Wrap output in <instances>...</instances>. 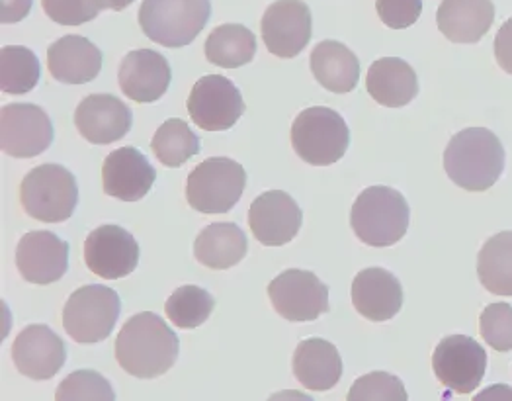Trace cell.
<instances>
[{
  "label": "cell",
  "mask_w": 512,
  "mask_h": 401,
  "mask_svg": "<svg viewBox=\"0 0 512 401\" xmlns=\"http://www.w3.org/2000/svg\"><path fill=\"white\" fill-rule=\"evenodd\" d=\"M53 124L40 106L30 102L6 104L0 110V147L16 159H32L49 149Z\"/></svg>",
  "instance_id": "12"
},
{
  "label": "cell",
  "mask_w": 512,
  "mask_h": 401,
  "mask_svg": "<svg viewBox=\"0 0 512 401\" xmlns=\"http://www.w3.org/2000/svg\"><path fill=\"white\" fill-rule=\"evenodd\" d=\"M180 353L178 335L157 313L129 317L116 339V360L129 376L151 380L169 372Z\"/></svg>",
  "instance_id": "1"
},
{
  "label": "cell",
  "mask_w": 512,
  "mask_h": 401,
  "mask_svg": "<svg viewBox=\"0 0 512 401\" xmlns=\"http://www.w3.org/2000/svg\"><path fill=\"white\" fill-rule=\"evenodd\" d=\"M47 69L65 85H85L102 71V51L85 36H65L49 45Z\"/></svg>",
  "instance_id": "22"
},
{
  "label": "cell",
  "mask_w": 512,
  "mask_h": 401,
  "mask_svg": "<svg viewBox=\"0 0 512 401\" xmlns=\"http://www.w3.org/2000/svg\"><path fill=\"white\" fill-rule=\"evenodd\" d=\"M352 304L370 321H389L403 308V286L385 268H366L352 280Z\"/></svg>",
  "instance_id": "21"
},
{
  "label": "cell",
  "mask_w": 512,
  "mask_h": 401,
  "mask_svg": "<svg viewBox=\"0 0 512 401\" xmlns=\"http://www.w3.org/2000/svg\"><path fill=\"white\" fill-rule=\"evenodd\" d=\"M85 263L104 280H120L137 268L139 245L124 227L100 225L86 237Z\"/></svg>",
  "instance_id": "14"
},
{
  "label": "cell",
  "mask_w": 512,
  "mask_h": 401,
  "mask_svg": "<svg viewBox=\"0 0 512 401\" xmlns=\"http://www.w3.org/2000/svg\"><path fill=\"white\" fill-rule=\"evenodd\" d=\"M215 300L212 294L200 286H180L172 292L165 304V312L172 325L178 329H196L210 319L214 312Z\"/></svg>",
  "instance_id": "32"
},
{
  "label": "cell",
  "mask_w": 512,
  "mask_h": 401,
  "mask_svg": "<svg viewBox=\"0 0 512 401\" xmlns=\"http://www.w3.org/2000/svg\"><path fill=\"white\" fill-rule=\"evenodd\" d=\"M350 401H407L409 394L403 382L389 372H370L358 378L350 392Z\"/></svg>",
  "instance_id": "34"
},
{
  "label": "cell",
  "mask_w": 512,
  "mask_h": 401,
  "mask_svg": "<svg viewBox=\"0 0 512 401\" xmlns=\"http://www.w3.org/2000/svg\"><path fill=\"white\" fill-rule=\"evenodd\" d=\"M57 401H114L112 384L96 370L71 372L55 392Z\"/></svg>",
  "instance_id": "33"
},
{
  "label": "cell",
  "mask_w": 512,
  "mask_h": 401,
  "mask_svg": "<svg viewBox=\"0 0 512 401\" xmlns=\"http://www.w3.org/2000/svg\"><path fill=\"white\" fill-rule=\"evenodd\" d=\"M133 124V114L118 96L88 94L75 110V126L86 141L108 145L126 137Z\"/></svg>",
  "instance_id": "19"
},
{
  "label": "cell",
  "mask_w": 512,
  "mask_h": 401,
  "mask_svg": "<svg viewBox=\"0 0 512 401\" xmlns=\"http://www.w3.org/2000/svg\"><path fill=\"white\" fill-rule=\"evenodd\" d=\"M206 59L223 69H239L255 59V34L243 24H221L206 40Z\"/></svg>",
  "instance_id": "29"
},
{
  "label": "cell",
  "mask_w": 512,
  "mask_h": 401,
  "mask_svg": "<svg viewBox=\"0 0 512 401\" xmlns=\"http://www.w3.org/2000/svg\"><path fill=\"white\" fill-rule=\"evenodd\" d=\"M303 222L298 202L284 190H268L256 196L249 210V225L258 243L282 247L294 241Z\"/></svg>",
  "instance_id": "15"
},
{
  "label": "cell",
  "mask_w": 512,
  "mask_h": 401,
  "mask_svg": "<svg viewBox=\"0 0 512 401\" xmlns=\"http://www.w3.org/2000/svg\"><path fill=\"white\" fill-rule=\"evenodd\" d=\"M477 276L495 296H512V231H501L485 241L477 255Z\"/></svg>",
  "instance_id": "28"
},
{
  "label": "cell",
  "mask_w": 512,
  "mask_h": 401,
  "mask_svg": "<svg viewBox=\"0 0 512 401\" xmlns=\"http://www.w3.org/2000/svg\"><path fill=\"white\" fill-rule=\"evenodd\" d=\"M34 0H0V22L2 24H18L22 22L30 10Z\"/></svg>",
  "instance_id": "39"
},
{
  "label": "cell",
  "mask_w": 512,
  "mask_h": 401,
  "mask_svg": "<svg viewBox=\"0 0 512 401\" xmlns=\"http://www.w3.org/2000/svg\"><path fill=\"white\" fill-rule=\"evenodd\" d=\"M309 63L317 83L335 94L352 92L360 81V61L341 42L325 40L315 45Z\"/></svg>",
  "instance_id": "27"
},
{
  "label": "cell",
  "mask_w": 512,
  "mask_h": 401,
  "mask_svg": "<svg viewBox=\"0 0 512 401\" xmlns=\"http://www.w3.org/2000/svg\"><path fill=\"white\" fill-rule=\"evenodd\" d=\"M505 147L487 128H468L454 135L444 151V171L450 180L468 190L485 192L505 171Z\"/></svg>",
  "instance_id": "2"
},
{
  "label": "cell",
  "mask_w": 512,
  "mask_h": 401,
  "mask_svg": "<svg viewBox=\"0 0 512 401\" xmlns=\"http://www.w3.org/2000/svg\"><path fill=\"white\" fill-rule=\"evenodd\" d=\"M210 16V0H143L139 26L151 42L178 49L200 36Z\"/></svg>",
  "instance_id": "4"
},
{
  "label": "cell",
  "mask_w": 512,
  "mask_h": 401,
  "mask_svg": "<svg viewBox=\"0 0 512 401\" xmlns=\"http://www.w3.org/2000/svg\"><path fill=\"white\" fill-rule=\"evenodd\" d=\"M172 71L165 55L153 49H135L124 57L118 83L129 100L139 104L157 102L171 87Z\"/></svg>",
  "instance_id": "18"
},
{
  "label": "cell",
  "mask_w": 512,
  "mask_h": 401,
  "mask_svg": "<svg viewBox=\"0 0 512 401\" xmlns=\"http://www.w3.org/2000/svg\"><path fill=\"white\" fill-rule=\"evenodd\" d=\"M479 331L489 347L497 353L512 351V306L499 302L489 304L479 317Z\"/></svg>",
  "instance_id": "35"
},
{
  "label": "cell",
  "mask_w": 512,
  "mask_h": 401,
  "mask_svg": "<svg viewBox=\"0 0 512 401\" xmlns=\"http://www.w3.org/2000/svg\"><path fill=\"white\" fill-rule=\"evenodd\" d=\"M45 14L61 26H81L92 22L104 8L100 0H42Z\"/></svg>",
  "instance_id": "36"
},
{
  "label": "cell",
  "mask_w": 512,
  "mask_h": 401,
  "mask_svg": "<svg viewBox=\"0 0 512 401\" xmlns=\"http://www.w3.org/2000/svg\"><path fill=\"white\" fill-rule=\"evenodd\" d=\"M157 180V171L149 159L135 147L112 151L102 165L104 192L122 202H137L149 194Z\"/></svg>",
  "instance_id": "20"
},
{
  "label": "cell",
  "mask_w": 512,
  "mask_h": 401,
  "mask_svg": "<svg viewBox=\"0 0 512 401\" xmlns=\"http://www.w3.org/2000/svg\"><path fill=\"white\" fill-rule=\"evenodd\" d=\"M122 312L116 290L90 284L75 290L63 308V327L79 345H96L106 341Z\"/></svg>",
  "instance_id": "8"
},
{
  "label": "cell",
  "mask_w": 512,
  "mask_h": 401,
  "mask_svg": "<svg viewBox=\"0 0 512 401\" xmlns=\"http://www.w3.org/2000/svg\"><path fill=\"white\" fill-rule=\"evenodd\" d=\"M266 49L280 59H294L311 40V10L303 0H276L260 20Z\"/></svg>",
  "instance_id": "13"
},
{
  "label": "cell",
  "mask_w": 512,
  "mask_h": 401,
  "mask_svg": "<svg viewBox=\"0 0 512 401\" xmlns=\"http://www.w3.org/2000/svg\"><path fill=\"white\" fill-rule=\"evenodd\" d=\"M272 308L288 321H315L329 313V288L313 272L290 268L268 284Z\"/></svg>",
  "instance_id": "10"
},
{
  "label": "cell",
  "mask_w": 512,
  "mask_h": 401,
  "mask_svg": "<svg viewBox=\"0 0 512 401\" xmlns=\"http://www.w3.org/2000/svg\"><path fill=\"white\" fill-rule=\"evenodd\" d=\"M411 220V210L401 192L389 186H370L352 204L350 225L356 237L370 247L399 243Z\"/></svg>",
  "instance_id": "3"
},
{
  "label": "cell",
  "mask_w": 512,
  "mask_h": 401,
  "mask_svg": "<svg viewBox=\"0 0 512 401\" xmlns=\"http://www.w3.org/2000/svg\"><path fill=\"white\" fill-rule=\"evenodd\" d=\"M151 147L155 157L171 169L182 167L202 149L198 135L180 118H171L163 126H159V130L153 135Z\"/></svg>",
  "instance_id": "31"
},
{
  "label": "cell",
  "mask_w": 512,
  "mask_h": 401,
  "mask_svg": "<svg viewBox=\"0 0 512 401\" xmlns=\"http://www.w3.org/2000/svg\"><path fill=\"white\" fill-rule=\"evenodd\" d=\"M380 20L391 30H405L423 14V0H376Z\"/></svg>",
  "instance_id": "37"
},
{
  "label": "cell",
  "mask_w": 512,
  "mask_h": 401,
  "mask_svg": "<svg viewBox=\"0 0 512 401\" xmlns=\"http://www.w3.org/2000/svg\"><path fill=\"white\" fill-rule=\"evenodd\" d=\"M366 89L385 108H403L417 98L419 77L407 61L399 57H382L372 63Z\"/></svg>",
  "instance_id": "25"
},
{
  "label": "cell",
  "mask_w": 512,
  "mask_h": 401,
  "mask_svg": "<svg viewBox=\"0 0 512 401\" xmlns=\"http://www.w3.org/2000/svg\"><path fill=\"white\" fill-rule=\"evenodd\" d=\"M495 59L505 73L512 75V18H509L497 32Z\"/></svg>",
  "instance_id": "38"
},
{
  "label": "cell",
  "mask_w": 512,
  "mask_h": 401,
  "mask_svg": "<svg viewBox=\"0 0 512 401\" xmlns=\"http://www.w3.org/2000/svg\"><path fill=\"white\" fill-rule=\"evenodd\" d=\"M493 20V0H442L436 12L438 30L454 44H477L487 36Z\"/></svg>",
  "instance_id": "23"
},
{
  "label": "cell",
  "mask_w": 512,
  "mask_h": 401,
  "mask_svg": "<svg viewBox=\"0 0 512 401\" xmlns=\"http://www.w3.org/2000/svg\"><path fill=\"white\" fill-rule=\"evenodd\" d=\"M186 108L192 122L206 132L231 130L245 114L241 90L223 75L202 77L190 90Z\"/></svg>",
  "instance_id": "9"
},
{
  "label": "cell",
  "mask_w": 512,
  "mask_h": 401,
  "mask_svg": "<svg viewBox=\"0 0 512 401\" xmlns=\"http://www.w3.org/2000/svg\"><path fill=\"white\" fill-rule=\"evenodd\" d=\"M20 204L38 222H67L79 204L75 175L55 163L32 169L20 184Z\"/></svg>",
  "instance_id": "5"
},
{
  "label": "cell",
  "mask_w": 512,
  "mask_h": 401,
  "mask_svg": "<svg viewBox=\"0 0 512 401\" xmlns=\"http://www.w3.org/2000/svg\"><path fill=\"white\" fill-rule=\"evenodd\" d=\"M12 360L20 374L32 380H51L65 366L67 349L47 325H28L14 339Z\"/></svg>",
  "instance_id": "17"
},
{
  "label": "cell",
  "mask_w": 512,
  "mask_h": 401,
  "mask_svg": "<svg viewBox=\"0 0 512 401\" xmlns=\"http://www.w3.org/2000/svg\"><path fill=\"white\" fill-rule=\"evenodd\" d=\"M249 253L245 231L237 223L219 222L208 225L194 241V257L200 265L227 270L239 265Z\"/></svg>",
  "instance_id": "26"
},
{
  "label": "cell",
  "mask_w": 512,
  "mask_h": 401,
  "mask_svg": "<svg viewBox=\"0 0 512 401\" xmlns=\"http://www.w3.org/2000/svg\"><path fill=\"white\" fill-rule=\"evenodd\" d=\"M292 145L299 159L313 167L339 163L350 145V130L339 112L313 106L299 112L292 126Z\"/></svg>",
  "instance_id": "7"
},
{
  "label": "cell",
  "mask_w": 512,
  "mask_h": 401,
  "mask_svg": "<svg viewBox=\"0 0 512 401\" xmlns=\"http://www.w3.org/2000/svg\"><path fill=\"white\" fill-rule=\"evenodd\" d=\"M247 171L229 157H212L192 169L186 180V200L200 214H227L241 200Z\"/></svg>",
  "instance_id": "6"
},
{
  "label": "cell",
  "mask_w": 512,
  "mask_h": 401,
  "mask_svg": "<svg viewBox=\"0 0 512 401\" xmlns=\"http://www.w3.org/2000/svg\"><path fill=\"white\" fill-rule=\"evenodd\" d=\"M294 374L309 392H329L342 376V360L337 347L321 337L301 341L294 353Z\"/></svg>",
  "instance_id": "24"
},
{
  "label": "cell",
  "mask_w": 512,
  "mask_h": 401,
  "mask_svg": "<svg viewBox=\"0 0 512 401\" xmlns=\"http://www.w3.org/2000/svg\"><path fill=\"white\" fill-rule=\"evenodd\" d=\"M100 2H102V6L108 8V10L120 12V10H126L128 6H131L135 0H100Z\"/></svg>",
  "instance_id": "40"
},
{
  "label": "cell",
  "mask_w": 512,
  "mask_h": 401,
  "mask_svg": "<svg viewBox=\"0 0 512 401\" xmlns=\"http://www.w3.org/2000/svg\"><path fill=\"white\" fill-rule=\"evenodd\" d=\"M40 61L36 53L22 45L0 49V89L6 94H28L40 83Z\"/></svg>",
  "instance_id": "30"
},
{
  "label": "cell",
  "mask_w": 512,
  "mask_h": 401,
  "mask_svg": "<svg viewBox=\"0 0 512 401\" xmlns=\"http://www.w3.org/2000/svg\"><path fill=\"white\" fill-rule=\"evenodd\" d=\"M432 368L444 388L456 394H471L485 376L487 353L468 335H450L436 345Z\"/></svg>",
  "instance_id": "11"
},
{
  "label": "cell",
  "mask_w": 512,
  "mask_h": 401,
  "mask_svg": "<svg viewBox=\"0 0 512 401\" xmlns=\"http://www.w3.org/2000/svg\"><path fill=\"white\" fill-rule=\"evenodd\" d=\"M16 267L32 284H53L69 270V243L51 231H30L18 243Z\"/></svg>",
  "instance_id": "16"
}]
</instances>
